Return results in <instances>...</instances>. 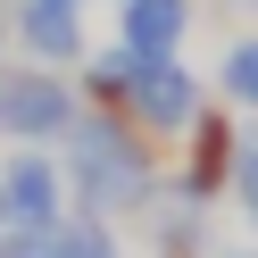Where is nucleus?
<instances>
[{"instance_id":"nucleus-12","label":"nucleus","mask_w":258,"mask_h":258,"mask_svg":"<svg viewBox=\"0 0 258 258\" xmlns=\"http://www.w3.org/2000/svg\"><path fill=\"white\" fill-rule=\"evenodd\" d=\"M17 42V0H0V50Z\"/></svg>"},{"instance_id":"nucleus-1","label":"nucleus","mask_w":258,"mask_h":258,"mask_svg":"<svg viewBox=\"0 0 258 258\" xmlns=\"http://www.w3.org/2000/svg\"><path fill=\"white\" fill-rule=\"evenodd\" d=\"M58 150H67L58 167H67V200H75V217L117 225V217H142V208L167 191L158 150H150V134H142L134 117L84 108V117L67 125V142H58Z\"/></svg>"},{"instance_id":"nucleus-4","label":"nucleus","mask_w":258,"mask_h":258,"mask_svg":"<svg viewBox=\"0 0 258 258\" xmlns=\"http://www.w3.org/2000/svg\"><path fill=\"white\" fill-rule=\"evenodd\" d=\"M125 117H134L150 142H183L191 125L208 117V92H200V75H191L183 58H167V67L134 75V108H125Z\"/></svg>"},{"instance_id":"nucleus-15","label":"nucleus","mask_w":258,"mask_h":258,"mask_svg":"<svg viewBox=\"0 0 258 258\" xmlns=\"http://www.w3.org/2000/svg\"><path fill=\"white\" fill-rule=\"evenodd\" d=\"M42 9H84V0H42Z\"/></svg>"},{"instance_id":"nucleus-14","label":"nucleus","mask_w":258,"mask_h":258,"mask_svg":"<svg viewBox=\"0 0 258 258\" xmlns=\"http://www.w3.org/2000/svg\"><path fill=\"white\" fill-rule=\"evenodd\" d=\"M217 258H258V250H241V241H225V250H217Z\"/></svg>"},{"instance_id":"nucleus-7","label":"nucleus","mask_w":258,"mask_h":258,"mask_svg":"<svg viewBox=\"0 0 258 258\" xmlns=\"http://www.w3.org/2000/svg\"><path fill=\"white\" fill-rule=\"evenodd\" d=\"M17 50L34 67H84L92 42H84V9H42V0H17Z\"/></svg>"},{"instance_id":"nucleus-6","label":"nucleus","mask_w":258,"mask_h":258,"mask_svg":"<svg viewBox=\"0 0 258 258\" xmlns=\"http://www.w3.org/2000/svg\"><path fill=\"white\" fill-rule=\"evenodd\" d=\"M183 34H191V0H117V42L142 67L183 58Z\"/></svg>"},{"instance_id":"nucleus-11","label":"nucleus","mask_w":258,"mask_h":258,"mask_svg":"<svg viewBox=\"0 0 258 258\" xmlns=\"http://www.w3.org/2000/svg\"><path fill=\"white\" fill-rule=\"evenodd\" d=\"M233 200H241V217L258 225V142H241V167H233Z\"/></svg>"},{"instance_id":"nucleus-5","label":"nucleus","mask_w":258,"mask_h":258,"mask_svg":"<svg viewBox=\"0 0 258 258\" xmlns=\"http://www.w3.org/2000/svg\"><path fill=\"white\" fill-rule=\"evenodd\" d=\"M233 167H241V134H233V117H225V108H208V117L183 134V167H175V191L208 208L217 191H233Z\"/></svg>"},{"instance_id":"nucleus-13","label":"nucleus","mask_w":258,"mask_h":258,"mask_svg":"<svg viewBox=\"0 0 258 258\" xmlns=\"http://www.w3.org/2000/svg\"><path fill=\"white\" fill-rule=\"evenodd\" d=\"M0 258H25V233H0Z\"/></svg>"},{"instance_id":"nucleus-10","label":"nucleus","mask_w":258,"mask_h":258,"mask_svg":"<svg viewBox=\"0 0 258 258\" xmlns=\"http://www.w3.org/2000/svg\"><path fill=\"white\" fill-rule=\"evenodd\" d=\"M217 92H225V100H241V108H258V34H241L233 50L217 58Z\"/></svg>"},{"instance_id":"nucleus-9","label":"nucleus","mask_w":258,"mask_h":258,"mask_svg":"<svg viewBox=\"0 0 258 258\" xmlns=\"http://www.w3.org/2000/svg\"><path fill=\"white\" fill-rule=\"evenodd\" d=\"M25 258H125V241L100 217H58L50 233H25Z\"/></svg>"},{"instance_id":"nucleus-16","label":"nucleus","mask_w":258,"mask_h":258,"mask_svg":"<svg viewBox=\"0 0 258 258\" xmlns=\"http://www.w3.org/2000/svg\"><path fill=\"white\" fill-rule=\"evenodd\" d=\"M250 9H258V0H250Z\"/></svg>"},{"instance_id":"nucleus-2","label":"nucleus","mask_w":258,"mask_h":258,"mask_svg":"<svg viewBox=\"0 0 258 258\" xmlns=\"http://www.w3.org/2000/svg\"><path fill=\"white\" fill-rule=\"evenodd\" d=\"M84 117V92L58 67H34V58H0V142L17 150H42V142H67V125Z\"/></svg>"},{"instance_id":"nucleus-8","label":"nucleus","mask_w":258,"mask_h":258,"mask_svg":"<svg viewBox=\"0 0 258 258\" xmlns=\"http://www.w3.org/2000/svg\"><path fill=\"white\" fill-rule=\"evenodd\" d=\"M142 225H150V258H200V250H208V208L183 200L175 183L142 208Z\"/></svg>"},{"instance_id":"nucleus-3","label":"nucleus","mask_w":258,"mask_h":258,"mask_svg":"<svg viewBox=\"0 0 258 258\" xmlns=\"http://www.w3.org/2000/svg\"><path fill=\"white\" fill-rule=\"evenodd\" d=\"M67 217V167L42 150H9L0 167V233H50Z\"/></svg>"}]
</instances>
